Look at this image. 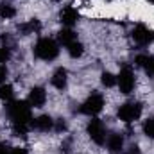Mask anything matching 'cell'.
I'll list each match as a JSON object with an SVG mask.
<instances>
[{"label": "cell", "mask_w": 154, "mask_h": 154, "mask_svg": "<svg viewBox=\"0 0 154 154\" xmlns=\"http://www.w3.org/2000/svg\"><path fill=\"white\" fill-rule=\"evenodd\" d=\"M7 115L13 120V125H27L31 124L32 116H31V106L29 102L23 100H13L7 106Z\"/></svg>", "instance_id": "cell-1"}, {"label": "cell", "mask_w": 154, "mask_h": 154, "mask_svg": "<svg viewBox=\"0 0 154 154\" xmlns=\"http://www.w3.org/2000/svg\"><path fill=\"white\" fill-rule=\"evenodd\" d=\"M59 54V47L52 38H39L34 45V56L43 61H52Z\"/></svg>", "instance_id": "cell-2"}, {"label": "cell", "mask_w": 154, "mask_h": 154, "mask_svg": "<svg viewBox=\"0 0 154 154\" xmlns=\"http://www.w3.org/2000/svg\"><path fill=\"white\" fill-rule=\"evenodd\" d=\"M142 111H143V108L140 102H125L118 108V118L125 124H131L142 116Z\"/></svg>", "instance_id": "cell-3"}, {"label": "cell", "mask_w": 154, "mask_h": 154, "mask_svg": "<svg viewBox=\"0 0 154 154\" xmlns=\"http://www.w3.org/2000/svg\"><path fill=\"white\" fill-rule=\"evenodd\" d=\"M102 108H104V97H102L100 93H91V95L82 102L81 113L93 116V115H97V113H100Z\"/></svg>", "instance_id": "cell-4"}, {"label": "cell", "mask_w": 154, "mask_h": 154, "mask_svg": "<svg viewBox=\"0 0 154 154\" xmlns=\"http://www.w3.org/2000/svg\"><path fill=\"white\" fill-rule=\"evenodd\" d=\"M86 131H88V136L91 138L93 143L102 145V143L106 142V127H104L102 120H99V118H91L90 124H88V127H86Z\"/></svg>", "instance_id": "cell-5"}, {"label": "cell", "mask_w": 154, "mask_h": 154, "mask_svg": "<svg viewBox=\"0 0 154 154\" xmlns=\"http://www.w3.org/2000/svg\"><path fill=\"white\" fill-rule=\"evenodd\" d=\"M116 84H118L120 91L125 93V95L133 91V88H134V74H133V70L129 66H124L120 70V74L116 77Z\"/></svg>", "instance_id": "cell-6"}, {"label": "cell", "mask_w": 154, "mask_h": 154, "mask_svg": "<svg viewBox=\"0 0 154 154\" xmlns=\"http://www.w3.org/2000/svg\"><path fill=\"white\" fill-rule=\"evenodd\" d=\"M154 38V32L151 29H147L145 25H136L134 31H133V39L138 43V45H149Z\"/></svg>", "instance_id": "cell-7"}, {"label": "cell", "mask_w": 154, "mask_h": 154, "mask_svg": "<svg viewBox=\"0 0 154 154\" xmlns=\"http://www.w3.org/2000/svg\"><path fill=\"white\" fill-rule=\"evenodd\" d=\"M45 100H47V91H45L41 86H36V88L31 90L27 102H29L31 108H41V106L45 104Z\"/></svg>", "instance_id": "cell-8"}, {"label": "cell", "mask_w": 154, "mask_h": 154, "mask_svg": "<svg viewBox=\"0 0 154 154\" xmlns=\"http://www.w3.org/2000/svg\"><path fill=\"white\" fill-rule=\"evenodd\" d=\"M59 20H61V23H63V25L72 27L77 20H79V13H77L72 5H66V7H63V9H61V13H59Z\"/></svg>", "instance_id": "cell-9"}, {"label": "cell", "mask_w": 154, "mask_h": 154, "mask_svg": "<svg viewBox=\"0 0 154 154\" xmlns=\"http://www.w3.org/2000/svg\"><path fill=\"white\" fill-rule=\"evenodd\" d=\"M31 125H32L34 129L41 131V133H48V131L54 129V120H52L48 115H39L38 118H32Z\"/></svg>", "instance_id": "cell-10"}, {"label": "cell", "mask_w": 154, "mask_h": 154, "mask_svg": "<svg viewBox=\"0 0 154 154\" xmlns=\"http://www.w3.org/2000/svg\"><path fill=\"white\" fill-rule=\"evenodd\" d=\"M124 149V136L118 134V133H113L108 136V151L111 154H120Z\"/></svg>", "instance_id": "cell-11"}, {"label": "cell", "mask_w": 154, "mask_h": 154, "mask_svg": "<svg viewBox=\"0 0 154 154\" xmlns=\"http://www.w3.org/2000/svg\"><path fill=\"white\" fill-rule=\"evenodd\" d=\"M18 31L22 32V36L34 34V32H39V31H41V23H39V20L32 18V20H29V22H25V23H20V25H18Z\"/></svg>", "instance_id": "cell-12"}, {"label": "cell", "mask_w": 154, "mask_h": 154, "mask_svg": "<svg viewBox=\"0 0 154 154\" xmlns=\"http://www.w3.org/2000/svg\"><path fill=\"white\" fill-rule=\"evenodd\" d=\"M66 82H68V74L65 68H57L52 75V86L57 88V90H65L66 88Z\"/></svg>", "instance_id": "cell-13"}, {"label": "cell", "mask_w": 154, "mask_h": 154, "mask_svg": "<svg viewBox=\"0 0 154 154\" xmlns=\"http://www.w3.org/2000/svg\"><path fill=\"white\" fill-rule=\"evenodd\" d=\"M59 41L65 45V47H68L70 43H74V41H77V36H75V32L72 31V29H63L61 32H59Z\"/></svg>", "instance_id": "cell-14"}, {"label": "cell", "mask_w": 154, "mask_h": 154, "mask_svg": "<svg viewBox=\"0 0 154 154\" xmlns=\"http://www.w3.org/2000/svg\"><path fill=\"white\" fill-rule=\"evenodd\" d=\"M14 14H16V9H14L13 4H9V2H0V16H2V18L9 20V18H13Z\"/></svg>", "instance_id": "cell-15"}, {"label": "cell", "mask_w": 154, "mask_h": 154, "mask_svg": "<svg viewBox=\"0 0 154 154\" xmlns=\"http://www.w3.org/2000/svg\"><path fill=\"white\" fill-rule=\"evenodd\" d=\"M66 50H68V54H70V57H81L82 54H84V47H82V43H79V41H74V43H70L68 47H66Z\"/></svg>", "instance_id": "cell-16"}, {"label": "cell", "mask_w": 154, "mask_h": 154, "mask_svg": "<svg viewBox=\"0 0 154 154\" xmlns=\"http://www.w3.org/2000/svg\"><path fill=\"white\" fill-rule=\"evenodd\" d=\"M13 93H14V91H13V86H11V84H2V86H0V99H2V100H7V102H9V100L13 99Z\"/></svg>", "instance_id": "cell-17"}, {"label": "cell", "mask_w": 154, "mask_h": 154, "mask_svg": "<svg viewBox=\"0 0 154 154\" xmlns=\"http://www.w3.org/2000/svg\"><path fill=\"white\" fill-rule=\"evenodd\" d=\"M100 81H102V84H104L106 88H111V86H115V84H116V77L113 75L111 72H102Z\"/></svg>", "instance_id": "cell-18"}, {"label": "cell", "mask_w": 154, "mask_h": 154, "mask_svg": "<svg viewBox=\"0 0 154 154\" xmlns=\"http://www.w3.org/2000/svg\"><path fill=\"white\" fill-rule=\"evenodd\" d=\"M143 133H145L149 138L154 140V116H151L149 120H145V124H143Z\"/></svg>", "instance_id": "cell-19"}, {"label": "cell", "mask_w": 154, "mask_h": 154, "mask_svg": "<svg viewBox=\"0 0 154 154\" xmlns=\"http://www.w3.org/2000/svg\"><path fill=\"white\" fill-rule=\"evenodd\" d=\"M9 57H11V48H7V47H0V65L5 63V61H9Z\"/></svg>", "instance_id": "cell-20"}, {"label": "cell", "mask_w": 154, "mask_h": 154, "mask_svg": "<svg viewBox=\"0 0 154 154\" xmlns=\"http://www.w3.org/2000/svg\"><path fill=\"white\" fill-rule=\"evenodd\" d=\"M27 129H29L27 125H13V133H14V136H22V138H23V136L27 134Z\"/></svg>", "instance_id": "cell-21"}, {"label": "cell", "mask_w": 154, "mask_h": 154, "mask_svg": "<svg viewBox=\"0 0 154 154\" xmlns=\"http://www.w3.org/2000/svg\"><path fill=\"white\" fill-rule=\"evenodd\" d=\"M54 129H56L57 133H63V131H66V122H65L63 118H59V120H54Z\"/></svg>", "instance_id": "cell-22"}, {"label": "cell", "mask_w": 154, "mask_h": 154, "mask_svg": "<svg viewBox=\"0 0 154 154\" xmlns=\"http://www.w3.org/2000/svg\"><path fill=\"white\" fill-rule=\"evenodd\" d=\"M147 61H149V56H143V54H140V56H136V65H138V66H142V68H145V65H147Z\"/></svg>", "instance_id": "cell-23"}, {"label": "cell", "mask_w": 154, "mask_h": 154, "mask_svg": "<svg viewBox=\"0 0 154 154\" xmlns=\"http://www.w3.org/2000/svg\"><path fill=\"white\" fill-rule=\"evenodd\" d=\"M145 70L154 75V57H151V56H149V61H147V65H145Z\"/></svg>", "instance_id": "cell-24"}, {"label": "cell", "mask_w": 154, "mask_h": 154, "mask_svg": "<svg viewBox=\"0 0 154 154\" xmlns=\"http://www.w3.org/2000/svg\"><path fill=\"white\" fill-rule=\"evenodd\" d=\"M5 77H7V68L4 65H0V84L5 82Z\"/></svg>", "instance_id": "cell-25"}, {"label": "cell", "mask_w": 154, "mask_h": 154, "mask_svg": "<svg viewBox=\"0 0 154 154\" xmlns=\"http://www.w3.org/2000/svg\"><path fill=\"white\" fill-rule=\"evenodd\" d=\"M11 147L7 145V143H0V154H11Z\"/></svg>", "instance_id": "cell-26"}, {"label": "cell", "mask_w": 154, "mask_h": 154, "mask_svg": "<svg viewBox=\"0 0 154 154\" xmlns=\"http://www.w3.org/2000/svg\"><path fill=\"white\" fill-rule=\"evenodd\" d=\"M125 154H142V152H140L138 145H131V147L127 149V152H125Z\"/></svg>", "instance_id": "cell-27"}, {"label": "cell", "mask_w": 154, "mask_h": 154, "mask_svg": "<svg viewBox=\"0 0 154 154\" xmlns=\"http://www.w3.org/2000/svg\"><path fill=\"white\" fill-rule=\"evenodd\" d=\"M11 154H29L27 152V149H23V147H16V149H13Z\"/></svg>", "instance_id": "cell-28"}, {"label": "cell", "mask_w": 154, "mask_h": 154, "mask_svg": "<svg viewBox=\"0 0 154 154\" xmlns=\"http://www.w3.org/2000/svg\"><path fill=\"white\" fill-rule=\"evenodd\" d=\"M149 2H152V4H154V0H149Z\"/></svg>", "instance_id": "cell-29"}]
</instances>
